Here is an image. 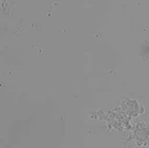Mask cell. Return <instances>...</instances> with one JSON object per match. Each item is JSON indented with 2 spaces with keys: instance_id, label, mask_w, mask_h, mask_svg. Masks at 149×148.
<instances>
[{
  "instance_id": "1",
  "label": "cell",
  "mask_w": 149,
  "mask_h": 148,
  "mask_svg": "<svg viewBox=\"0 0 149 148\" xmlns=\"http://www.w3.org/2000/svg\"><path fill=\"white\" fill-rule=\"evenodd\" d=\"M134 140L139 146H149V127L145 123H139L134 131Z\"/></svg>"
}]
</instances>
